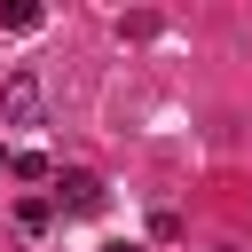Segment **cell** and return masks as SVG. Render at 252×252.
Returning <instances> with one entry per match:
<instances>
[{
	"label": "cell",
	"instance_id": "1",
	"mask_svg": "<svg viewBox=\"0 0 252 252\" xmlns=\"http://www.w3.org/2000/svg\"><path fill=\"white\" fill-rule=\"evenodd\" d=\"M39 110H47L39 71H8L0 79V126H39Z\"/></svg>",
	"mask_w": 252,
	"mask_h": 252
},
{
	"label": "cell",
	"instance_id": "2",
	"mask_svg": "<svg viewBox=\"0 0 252 252\" xmlns=\"http://www.w3.org/2000/svg\"><path fill=\"white\" fill-rule=\"evenodd\" d=\"M102 173H87V165H71V173H55V205L63 213H102Z\"/></svg>",
	"mask_w": 252,
	"mask_h": 252
},
{
	"label": "cell",
	"instance_id": "3",
	"mask_svg": "<svg viewBox=\"0 0 252 252\" xmlns=\"http://www.w3.org/2000/svg\"><path fill=\"white\" fill-rule=\"evenodd\" d=\"M47 220H55V197H24V205H16V228H24V236H39Z\"/></svg>",
	"mask_w": 252,
	"mask_h": 252
},
{
	"label": "cell",
	"instance_id": "4",
	"mask_svg": "<svg viewBox=\"0 0 252 252\" xmlns=\"http://www.w3.org/2000/svg\"><path fill=\"white\" fill-rule=\"evenodd\" d=\"M8 165H16V173H24V181H55V165H47V158H39V150H16V158H8Z\"/></svg>",
	"mask_w": 252,
	"mask_h": 252
},
{
	"label": "cell",
	"instance_id": "5",
	"mask_svg": "<svg viewBox=\"0 0 252 252\" xmlns=\"http://www.w3.org/2000/svg\"><path fill=\"white\" fill-rule=\"evenodd\" d=\"M102 252H134V244H102Z\"/></svg>",
	"mask_w": 252,
	"mask_h": 252
}]
</instances>
